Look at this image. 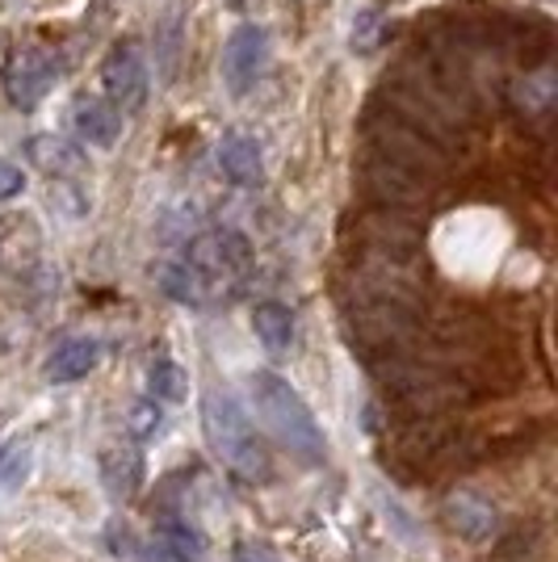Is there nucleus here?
Masks as SVG:
<instances>
[{"label": "nucleus", "mask_w": 558, "mask_h": 562, "mask_svg": "<svg viewBox=\"0 0 558 562\" xmlns=\"http://www.w3.org/2000/svg\"><path fill=\"white\" fill-rule=\"evenodd\" d=\"M202 432H207L210 453L232 470L244 483H265L274 474L269 446L260 441L253 416L239 407V398L223 386H210L202 395Z\"/></svg>", "instance_id": "nucleus-1"}, {"label": "nucleus", "mask_w": 558, "mask_h": 562, "mask_svg": "<svg viewBox=\"0 0 558 562\" xmlns=\"http://www.w3.org/2000/svg\"><path fill=\"white\" fill-rule=\"evenodd\" d=\"M248 398H253V412L260 416V424L278 437L281 446L290 449L299 462H324L327 458V437L320 420L311 416L306 398L274 370H256L248 378Z\"/></svg>", "instance_id": "nucleus-2"}, {"label": "nucleus", "mask_w": 558, "mask_h": 562, "mask_svg": "<svg viewBox=\"0 0 558 562\" xmlns=\"http://www.w3.org/2000/svg\"><path fill=\"white\" fill-rule=\"evenodd\" d=\"M181 260L193 269V278L202 281L207 306H214L244 290V281L253 273V244L235 227H210L189 239Z\"/></svg>", "instance_id": "nucleus-3"}, {"label": "nucleus", "mask_w": 558, "mask_h": 562, "mask_svg": "<svg viewBox=\"0 0 558 562\" xmlns=\"http://www.w3.org/2000/svg\"><path fill=\"white\" fill-rule=\"evenodd\" d=\"M64 76V59L47 47H25L13 50L4 59V97L18 105V110H34L43 97L59 85Z\"/></svg>", "instance_id": "nucleus-4"}, {"label": "nucleus", "mask_w": 558, "mask_h": 562, "mask_svg": "<svg viewBox=\"0 0 558 562\" xmlns=\"http://www.w3.org/2000/svg\"><path fill=\"white\" fill-rule=\"evenodd\" d=\"M147 80H152V71H147V59L135 43H118L101 59V89L118 114H140L143 101H147Z\"/></svg>", "instance_id": "nucleus-5"}, {"label": "nucleus", "mask_w": 558, "mask_h": 562, "mask_svg": "<svg viewBox=\"0 0 558 562\" xmlns=\"http://www.w3.org/2000/svg\"><path fill=\"white\" fill-rule=\"evenodd\" d=\"M269 64V30L265 25H235L223 47V85L232 97H248Z\"/></svg>", "instance_id": "nucleus-6"}, {"label": "nucleus", "mask_w": 558, "mask_h": 562, "mask_svg": "<svg viewBox=\"0 0 558 562\" xmlns=\"http://www.w3.org/2000/svg\"><path fill=\"white\" fill-rule=\"evenodd\" d=\"M43 260V235L34 218L25 214H4L0 218V273L9 278H30Z\"/></svg>", "instance_id": "nucleus-7"}, {"label": "nucleus", "mask_w": 558, "mask_h": 562, "mask_svg": "<svg viewBox=\"0 0 558 562\" xmlns=\"http://www.w3.org/2000/svg\"><path fill=\"white\" fill-rule=\"evenodd\" d=\"M71 131H76L80 143L110 151V147L122 139V114H118L105 97L85 93V97H76V105H71Z\"/></svg>", "instance_id": "nucleus-8"}, {"label": "nucleus", "mask_w": 558, "mask_h": 562, "mask_svg": "<svg viewBox=\"0 0 558 562\" xmlns=\"http://www.w3.org/2000/svg\"><path fill=\"white\" fill-rule=\"evenodd\" d=\"M219 168H223V177L239 189H256L265 181V151H260V143L253 135H244V131H227L223 139H219Z\"/></svg>", "instance_id": "nucleus-9"}, {"label": "nucleus", "mask_w": 558, "mask_h": 562, "mask_svg": "<svg viewBox=\"0 0 558 562\" xmlns=\"http://www.w3.org/2000/svg\"><path fill=\"white\" fill-rule=\"evenodd\" d=\"M445 516L454 525V533L466 541H488L495 529H500V516L491 508L483 495L475 492H458L445 499Z\"/></svg>", "instance_id": "nucleus-10"}, {"label": "nucleus", "mask_w": 558, "mask_h": 562, "mask_svg": "<svg viewBox=\"0 0 558 562\" xmlns=\"http://www.w3.org/2000/svg\"><path fill=\"white\" fill-rule=\"evenodd\" d=\"M101 483L114 499H135L143 492V453L135 446L101 449Z\"/></svg>", "instance_id": "nucleus-11"}, {"label": "nucleus", "mask_w": 558, "mask_h": 562, "mask_svg": "<svg viewBox=\"0 0 558 562\" xmlns=\"http://www.w3.org/2000/svg\"><path fill=\"white\" fill-rule=\"evenodd\" d=\"M25 156L34 160V168H43V172H47V177H55V181L80 177V172L89 168V156H85L76 143L55 139V135H38V139H30Z\"/></svg>", "instance_id": "nucleus-12"}, {"label": "nucleus", "mask_w": 558, "mask_h": 562, "mask_svg": "<svg viewBox=\"0 0 558 562\" xmlns=\"http://www.w3.org/2000/svg\"><path fill=\"white\" fill-rule=\"evenodd\" d=\"M97 361H101V345L93 336H71V340H64L59 349L51 352L47 378L51 382H80V378L93 374Z\"/></svg>", "instance_id": "nucleus-13"}, {"label": "nucleus", "mask_w": 558, "mask_h": 562, "mask_svg": "<svg viewBox=\"0 0 558 562\" xmlns=\"http://www.w3.org/2000/svg\"><path fill=\"white\" fill-rule=\"evenodd\" d=\"M253 331L265 349L274 352V357H281V352L290 349V340H294V315H290V306L260 303L253 311Z\"/></svg>", "instance_id": "nucleus-14"}, {"label": "nucleus", "mask_w": 558, "mask_h": 562, "mask_svg": "<svg viewBox=\"0 0 558 562\" xmlns=\"http://www.w3.org/2000/svg\"><path fill=\"white\" fill-rule=\"evenodd\" d=\"M147 382H152V398H164V403H181L189 395V374L168 361V357H156L152 370H147Z\"/></svg>", "instance_id": "nucleus-15"}, {"label": "nucleus", "mask_w": 558, "mask_h": 562, "mask_svg": "<svg viewBox=\"0 0 558 562\" xmlns=\"http://www.w3.org/2000/svg\"><path fill=\"white\" fill-rule=\"evenodd\" d=\"M156 538H160V546H168V550H181V554H193V559H202V550H207V538H202L193 525H186L181 516H164Z\"/></svg>", "instance_id": "nucleus-16"}, {"label": "nucleus", "mask_w": 558, "mask_h": 562, "mask_svg": "<svg viewBox=\"0 0 558 562\" xmlns=\"http://www.w3.org/2000/svg\"><path fill=\"white\" fill-rule=\"evenodd\" d=\"M164 424V412H160V398H140L135 407H131V416H126V428H131V437L135 441H147V437H156Z\"/></svg>", "instance_id": "nucleus-17"}, {"label": "nucleus", "mask_w": 558, "mask_h": 562, "mask_svg": "<svg viewBox=\"0 0 558 562\" xmlns=\"http://www.w3.org/2000/svg\"><path fill=\"white\" fill-rule=\"evenodd\" d=\"M25 189V172L9 160H0V202H13L18 193Z\"/></svg>", "instance_id": "nucleus-18"}, {"label": "nucleus", "mask_w": 558, "mask_h": 562, "mask_svg": "<svg viewBox=\"0 0 558 562\" xmlns=\"http://www.w3.org/2000/svg\"><path fill=\"white\" fill-rule=\"evenodd\" d=\"M235 562H278V559H274V550L265 541H239L235 546Z\"/></svg>", "instance_id": "nucleus-19"}, {"label": "nucleus", "mask_w": 558, "mask_h": 562, "mask_svg": "<svg viewBox=\"0 0 558 562\" xmlns=\"http://www.w3.org/2000/svg\"><path fill=\"white\" fill-rule=\"evenodd\" d=\"M147 562H202V559H193V554H181V550H168V546H147Z\"/></svg>", "instance_id": "nucleus-20"}]
</instances>
